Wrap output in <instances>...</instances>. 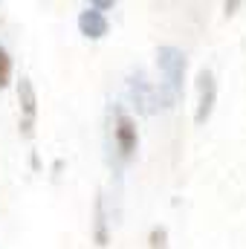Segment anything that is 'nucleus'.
Listing matches in <instances>:
<instances>
[{"mask_svg": "<svg viewBox=\"0 0 246 249\" xmlns=\"http://www.w3.org/2000/svg\"><path fill=\"white\" fill-rule=\"evenodd\" d=\"M148 241H151V249H165L168 247V232H165V226H154Z\"/></svg>", "mask_w": 246, "mask_h": 249, "instance_id": "1a4fd4ad", "label": "nucleus"}, {"mask_svg": "<svg viewBox=\"0 0 246 249\" xmlns=\"http://www.w3.org/2000/svg\"><path fill=\"white\" fill-rule=\"evenodd\" d=\"M107 29H110V23H107V18L102 15V12H96V9H84L81 15H78V32L84 35V38H90V41H99V38H105L107 35Z\"/></svg>", "mask_w": 246, "mask_h": 249, "instance_id": "39448f33", "label": "nucleus"}, {"mask_svg": "<svg viewBox=\"0 0 246 249\" xmlns=\"http://www.w3.org/2000/svg\"><path fill=\"white\" fill-rule=\"evenodd\" d=\"M130 96H133V102H136V107H139L142 113H154V110H157V105H159L157 87H154L151 81H145L142 75L130 81Z\"/></svg>", "mask_w": 246, "mask_h": 249, "instance_id": "423d86ee", "label": "nucleus"}, {"mask_svg": "<svg viewBox=\"0 0 246 249\" xmlns=\"http://www.w3.org/2000/svg\"><path fill=\"white\" fill-rule=\"evenodd\" d=\"M214 105H217V78L211 70H200L197 72V113H194V122L206 124L214 113Z\"/></svg>", "mask_w": 246, "mask_h": 249, "instance_id": "f03ea898", "label": "nucleus"}, {"mask_svg": "<svg viewBox=\"0 0 246 249\" xmlns=\"http://www.w3.org/2000/svg\"><path fill=\"white\" fill-rule=\"evenodd\" d=\"M223 9H226V15H232V12L238 9V3H223Z\"/></svg>", "mask_w": 246, "mask_h": 249, "instance_id": "9b49d317", "label": "nucleus"}, {"mask_svg": "<svg viewBox=\"0 0 246 249\" xmlns=\"http://www.w3.org/2000/svg\"><path fill=\"white\" fill-rule=\"evenodd\" d=\"M93 212H96V223H93V229H96V244H99V247H107L110 235H107V214H105V197H102V194H96Z\"/></svg>", "mask_w": 246, "mask_h": 249, "instance_id": "0eeeda50", "label": "nucleus"}, {"mask_svg": "<svg viewBox=\"0 0 246 249\" xmlns=\"http://www.w3.org/2000/svg\"><path fill=\"white\" fill-rule=\"evenodd\" d=\"M157 64L162 72V81L157 87V96L165 107H174L183 99V81H185V55L177 47H159L157 50Z\"/></svg>", "mask_w": 246, "mask_h": 249, "instance_id": "f257e3e1", "label": "nucleus"}, {"mask_svg": "<svg viewBox=\"0 0 246 249\" xmlns=\"http://www.w3.org/2000/svg\"><path fill=\"white\" fill-rule=\"evenodd\" d=\"M18 99H20V110H23L20 130H23V136H32V124H35V116H38V96H35V87H32L29 78H20Z\"/></svg>", "mask_w": 246, "mask_h": 249, "instance_id": "20e7f679", "label": "nucleus"}, {"mask_svg": "<svg viewBox=\"0 0 246 249\" xmlns=\"http://www.w3.org/2000/svg\"><path fill=\"white\" fill-rule=\"evenodd\" d=\"M90 9H96V12H102V9H113V0H96V3H90Z\"/></svg>", "mask_w": 246, "mask_h": 249, "instance_id": "9d476101", "label": "nucleus"}, {"mask_svg": "<svg viewBox=\"0 0 246 249\" xmlns=\"http://www.w3.org/2000/svg\"><path fill=\"white\" fill-rule=\"evenodd\" d=\"M9 81H12V58H9V53L0 47V90L9 87Z\"/></svg>", "mask_w": 246, "mask_h": 249, "instance_id": "6e6552de", "label": "nucleus"}, {"mask_svg": "<svg viewBox=\"0 0 246 249\" xmlns=\"http://www.w3.org/2000/svg\"><path fill=\"white\" fill-rule=\"evenodd\" d=\"M113 136H116V148L122 154V160H130L139 148V133H136V122L124 113L122 107H116V124H113Z\"/></svg>", "mask_w": 246, "mask_h": 249, "instance_id": "7ed1b4c3", "label": "nucleus"}]
</instances>
